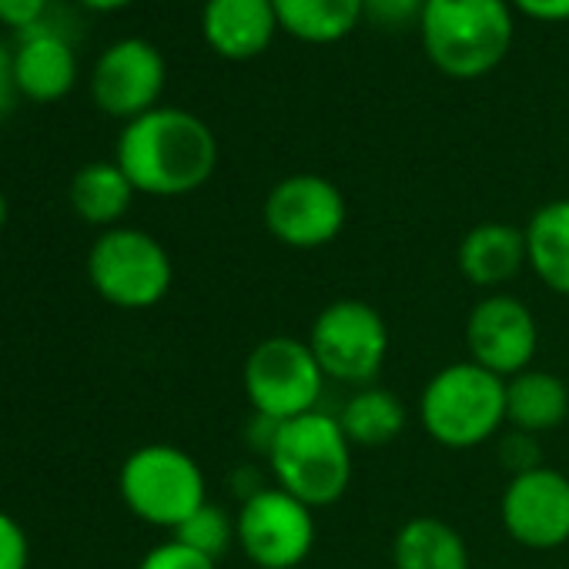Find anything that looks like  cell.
Instances as JSON below:
<instances>
[{
    "instance_id": "32",
    "label": "cell",
    "mask_w": 569,
    "mask_h": 569,
    "mask_svg": "<svg viewBox=\"0 0 569 569\" xmlns=\"http://www.w3.org/2000/svg\"><path fill=\"white\" fill-rule=\"evenodd\" d=\"M8 211H11V208H8V198H4V191H0V228L8 224Z\"/></svg>"
},
{
    "instance_id": "16",
    "label": "cell",
    "mask_w": 569,
    "mask_h": 569,
    "mask_svg": "<svg viewBox=\"0 0 569 569\" xmlns=\"http://www.w3.org/2000/svg\"><path fill=\"white\" fill-rule=\"evenodd\" d=\"M456 264L476 289L499 292L522 268H529L526 231L509 221H482L462 234Z\"/></svg>"
},
{
    "instance_id": "23",
    "label": "cell",
    "mask_w": 569,
    "mask_h": 569,
    "mask_svg": "<svg viewBox=\"0 0 569 569\" xmlns=\"http://www.w3.org/2000/svg\"><path fill=\"white\" fill-rule=\"evenodd\" d=\"M174 539H181L184 546L211 556V559H221L231 546H238V529H234V516L218 506V502H204L194 516H188L178 529H174Z\"/></svg>"
},
{
    "instance_id": "5",
    "label": "cell",
    "mask_w": 569,
    "mask_h": 569,
    "mask_svg": "<svg viewBox=\"0 0 569 569\" xmlns=\"http://www.w3.org/2000/svg\"><path fill=\"white\" fill-rule=\"evenodd\" d=\"M118 486L124 506L141 522L171 532L208 502V482L198 459L164 442L134 449L121 466Z\"/></svg>"
},
{
    "instance_id": "6",
    "label": "cell",
    "mask_w": 569,
    "mask_h": 569,
    "mask_svg": "<svg viewBox=\"0 0 569 569\" xmlns=\"http://www.w3.org/2000/svg\"><path fill=\"white\" fill-rule=\"evenodd\" d=\"M241 386L254 416L278 426L319 409L326 372L306 339L268 336L244 356Z\"/></svg>"
},
{
    "instance_id": "2",
    "label": "cell",
    "mask_w": 569,
    "mask_h": 569,
    "mask_svg": "<svg viewBox=\"0 0 569 569\" xmlns=\"http://www.w3.org/2000/svg\"><path fill=\"white\" fill-rule=\"evenodd\" d=\"M512 14L509 0H426L419 21L422 51L446 78L479 81L512 51Z\"/></svg>"
},
{
    "instance_id": "1",
    "label": "cell",
    "mask_w": 569,
    "mask_h": 569,
    "mask_svg": "<svg viewBox=\"0 0 569 569\" xmlns=\"http://www.w3.org/2000/svg\"><path fill=\"white\" fill-rule=\"evenodd\" d=\"M114 161L134 191L181 198L211 181L218 168V138L191 111L154 108L124 124Z\"/></svg>"
},
{
    "instance_id": "28",
    "label": "cell",
    "mask_w": 569,
    "mask_h": 569,
    "mask_svg": "<svg viewBox=\"0 0 569 569\" xmlns=\"http://www.w3.org/2000/svg\"><path fill=\"white\" fill-rule=\"evenodd\" d=\"M44 11H48V0H0V24L24 34L44 21Z\"/></svg>"
},
{
    "instance_id": "18",
    "label": "cell",
    "mask_w": 569,
    "mask_h": 569,
    "mask_svg": "<svg viewBox=\"0 0 569 569\" xmlns=\"http://www.w3.org/2000/svg\"><path fill=\"white\" fill-rule=\"evenodd\" d=\"M569 386L549 369H526L506 379V426L542 436L566 422Z\"/></svg>"
},
{
    "instance_id": "31",
    "label": "cell",
    "mask_w": 569,
    "mask_h": 569,
    "mask_svg": "<svg viewBox=\"0 0 569 569\" xmlns=\"http://www.w3.org/2000/svg\"><path fill=\"white\" fill-rule=\"evenodd\" d=\"M81 8H88V11H98V14H111V11H121V8H128L131 0H78Z\"/></svg>"
},
{
    "instance_id": "8",
    "label": "cell",
    "mask_w": 569,
    "mask_h": 569,
    "mask_svg": "<svg viewBox=\"0 0 569 569\" xmlns=\"http://www.w3.org/2000/svg\"><path fill=\"white\" fill-rule=\"evenodd\" d=\"M306 342L316 352L326 379L346 382L352 389L372 386L382 376L392 346L386 316L366 299L329 302L316 316Z\"/></svg>"
},
{
    "instance_id": "14",
    "label": "cell",
    "mask_w": 569,
    "mask_h": 569,
    "mask_svg": "<svg viewBox=\"0 0 569 569\" xmlns=\"http://www.w3.org/2000/svg\"><path fill=\"white\" fill-rule=\"evenodd\" d=\"M278 14L271 0H204L201 34L224 61H251L278 38Z\"/></svg>"
},
{
    "instance_id": "19",
    "label": "cell",
    "mask_w": 569,
    "mask_h": 569,
    "mask_svg": "<svg viewBox=\"0 0 569 569\" xmlns=\"http://www.w3.org/2000/svg\"><path fill=\"white\" fill-rule=\"evenodd\" d=\"M522 231L532 274L552 296L569 299V198L539 204Z\"/></svg>"
},
{
    "instance_id": "7",
    "label": "cell",
    "mask_w": 569,
    "mask_h": 569,
    "mask_svg": "<svg viewBox=\"0 0 569 569\" xmlns=\"http://www.w3.org/2000/svg\"><path fill=\"white\" fill-rule=\"evenodd\" d=\"M88 278L94 292L128 312L154 309L174 281L168 248L141 228H108L88 254Z\"/></svg>"
},
{
    "instance_id": "20",
    "label": "cell",
    "mask_w": 569,
    "mask_h": 569,
    "mask_svg": "<svg viewBox=\"0 0 569 569\" xmlns=\"http://www.w3.org/2000/svg\"><path fill=\"white\" fill-rule=\"evenodd\" d=\"M278 28L302 44H339L366 21V0H271Z\"/></svg>"
},
{
    "instance_id": "3",
    "label": "cell",
    "mask_w": 569,
    "mask_h": 569,
    "mask_svg": "<svg viewBox=\"0 0 569 569\" xmlns=\"http://www.w3.org/2000/svg\"><path fill=\"white\" fill-rule=\"evenodd\" d=\"M352 442L342 432L339 419L316 409L299 419L278 422L264 449L274 486L292 492L312 509L336 506L356 476Z\"/></svg>"
},
{
    "instance_id": "13",
    "label": "cell",
    "mask_w": 569,
    "mask_h": 569,
    "mask_svg": "<svg viewBox=\"0 0 569 569\" xmlns=\"http://www.w3.org/2000/svg\"><path fill=\"white\" fill-rule=\"evenodd\" d=\"M168 81V64L161 51L144 38L114 41L91 71V98L94 104L121 118L124 124L161 108V91Z\"/></svg>"
},
{
    "instance_id": "24",
    "label": "cell",
    "mask_w": 569,
    "mask_h": 569,
    "mask_svg": "<svg viewBox=\"0 0 569 569\" xmlns=\"http://www.w3.org/2000/svg\"><path fill=\"white\" fill-rule=\"evenodd\" d=\"M499 462L502 469L512 476H522L529 469H539L546 466L542 462V446H539V436H529V432H519V429H509L499 436Z\"/></svg>"
},
{
    "instance_id": "29",
    "label": "cell",
    "mask_w": 569,
    "mask_h": 569,
    "mask_svg": "<svg viewBox=\"0 0 569 569\" xmlns=\"http://www.w3.org/2000/svg\"><path fill=\"white\" fill-rule=\"evenodd\" d=\"M512 11L542 24H562L569 21V0H509Z\"/></svg>"
},
{
    "instance_id": "15",
    "label": "cell",
    "mask_w": 569,
    "mask_h": 569,
    "mask_svg": "<svg viewBox=\"0 0 569 569\" xmlns=\"http://www.w3.org/2000/svg\"><path fill=\"white\" fill-rule=\"evenodd\" d=\"M14 78L21 98L34 104H54L68 98L78 81V58L64 34L51 31L44 21L21 34L14 48Z\"/></svg>"
},
{
    "instance_id": "10",
    "label": "cell",
    "mask_w": 569,
    "mask_h": 569,
    "mask_svg": "<svg viewBox=\"0 0 569 569\" xmlns=\"http://www.w3.org/2000/svg\"><path fill=\"white\" fill-rule=\"evenodd\" d=\"M261 221L278 244L292 251H319L346 231L349 201L326 174L302 171L268 188Z\"/></svg>"
},
{
    "instance_id": "26",
    "label": "cell",
    "mask_w": 569,
    "mask_h": 569,
    "mask_svg": "<svg viewBox=\"0 0 569 569\" xmlns=\"http://www.w3.org/2000/svg\"><path fill=\"white\" fill-rule=\"evenodd\" d=\"M422 11H426V0H366V21L389 28V31H399L409 24L419 28Z\"/></svg>"
},
{
    "instance_id": "30",
    "label": "cell",
    "mask_w": 569,
    "mask_h": 569,
    "mask_svg": "<svg viewBox=\"0 0 569 569\" xmlns=\"http://www.w3.org/2000/svg\"><path fill=\"white\" fill-rule=\"evenodd\" d=\"M18 78H14V51L0 44V121H4L18 104Z\"/></svg>"
},
{
    "instance_id": "22",
    "label": "cell",
    "mask_w": 569,
    "mask_h": 569,
    "mask_svg": "<svg viewBox=\"0 0 569 569\" xmlns=\"http://www.w3.org/2000/svg\"><path fill=\"white\" fill-rule=\"evenodd\" d=\"M71 208L98 228H118V221L128 214L134 201V184L118 168V161H94L84 164L71 178Z\"/></svg>"
},
{
    "instance_id": "25",
    "label": "cell",
    "mask_w": 569,
    "mask_h": 569,
    "mask_svg": "<svg viewBox=\"0 0 569 569\" xmlns=\"http://www.w3.org/2000/svg\"><path fill=\"white\" fill-rule=\"evenodd\" d=\"M138 569H218V559L184 546L181 539H168V542H158L154 549H148L144 559L138 562Z\"/></svg>"
},
{
    "instance_id": "11",
    "label": "cell",
    "mask_w": 569,
    "mask_h": 569,
    "mask_svg": "<svg viewBox=\"0 0 569 569\" xmlns=\"http://www.w3.org/2000/svg\"><path fill=\"white\" fill-rule=\"evenodd\" d=\"M506 536L532 552H552L569 542V476L539 466L512 476L499 496Z\"/></svg>"
},
{
    "instance_id": "12",
    "label": "cell",
    "mask_w": 569,
    "mask_h": 569,
    "mask_svg": "<svg viewBox=\"0 0 569 569\" xmlns=\"http://www.w3.org/2000/svg\"><path fill=\"white\" fill-rule=\"evenodd\" d=\"M466 349L476 366L499 379H512L532 369L539 352V326L532 309L509 292L479 299L466 319Z\"/></svg>"
},
{
    "instance_id": "21",
    "label": "cell",
    "mask_w": 569,
    "mask_h": 569,
    "mask_svg": "<svg viewBox=\"0 0 569 569\" xmlns=\"http://www.w3.org/2000/svg\"><path fill=\"white\" fill-rule=\"evenodd\" d=\"M336 419H339V426L352 446L376 449V446L396 442L406 432L409 412H406V402L392 389L372 382V386L356 389L342 402V412Z\"/></svg>"
},
{
    "instance_id": "4",
    "label": "cell",
    "mask_w": 569,
    "mask_h": 569,
    "mask_svg": "<svg viewBox=\"0 0 569 569\" xmlns=\"http://www.w3.org/2000/svg\"><path fill=\"white\" fill-rule=\"evenodd\" d=\"M419 422L442 449H479L506 426V379L472 359L449 362L422 386Z\"/></svg>"
},
{
    "instance_id": "9",
    "label": "cell",
    "mask_w": 569,
    "mask_h": 569,
    "mask_svg": "<svg viewBox=\"0 0 569 569\" xmlns=\"http://www.w3.org/2000/svg\"><path fill=\"white\" fill-rule=\"evenodd\" d=\"M234 529L254 569H299L316 549V509L278 486L251 489L234 512Z\"/></svg>"
},
{
    "instance_id": "27",
    "label": "cell",
    "mask_w": 569,
    "mask_h": 569,
    "mask_svg": "<svg viewBox=\"0 0 569 569\" xmlns=\"http://www.w3.org/2000/svg\"><path fill=\"white\" fill-rule=\"evenodd\" d=\"M31 542L14 516L0 509V569H28Z\"/></svg>"
},
{
    "instance_id": "17",
    "label": "cell",
    "mask_w": 569,
    "mask_h": 569,
    "mask_svg": "<svg viewBox=\"0 0 569 569\" xmlns=\"http://www.w3.org/2000/svg\"><path fill=\"white\" fill-rule=\"evenodd\" d=\"M396 569H472L466 536L439 516H412L392 536Z\"/></svg>"
}]
</instances>
